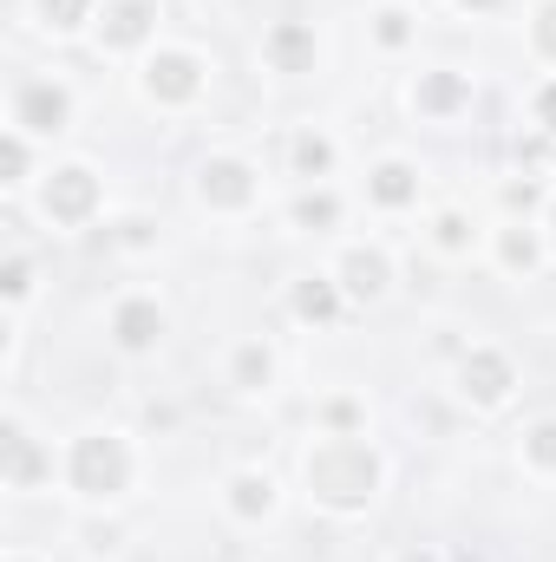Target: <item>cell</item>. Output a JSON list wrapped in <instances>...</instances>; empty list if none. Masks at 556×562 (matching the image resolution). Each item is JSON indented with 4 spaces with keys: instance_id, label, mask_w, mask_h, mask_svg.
I'll use <instances>...</instances> for the list:
<instances>
[{
    "instance_id": "1",
    "label": "cell",
    "mask_w": 556,
    "mask_h": 562,
    "mask_svg": "<svg viewBox=\"0 0 556 562\" xmlns=\"http://www.w3.org/2000/svg\"><path fill=\"white\" fill-rule=\"evenodd\" d=\"M380 484H387V458L380 445H367V431H321L301 451V491L327 517H367Z\"/></svg>"
},
{
    "instance_id": "2",
    "label": "cell",
    "mask_w": 556,
    "mask_h": 562,
    "mask_svg": "<svg viewBox=\"0 0 556 562\" xmlns=\"http://www.w3.org/2000/svg\"><path fill=\"white\" fill-rule=\"evenodd\" d=\"M59 477H66V491L79 497V504H119L132 484H138V451H132V438L125 431H79L73 445H66V458H59Z\"/></svg>"
},
{
    "instance_id": "3",
    "label": "cell",
    "mask_w": 556,
    "mask_h": 562,
    "mask_svg": "<svg viewBox=\"0 0 556 562\" xmlns=\"http://www.w3.org/2000/svg\"><path fill=\"white\" fill-rule=\"evenodd\" d=\"M210 86V59L197 46H151L138 66V92L157 112H190Z\"/></svg>"
},
{
    "instance_id": "4",
    "label": "cell",
    "mask_w": 556,
    "mask_h": 562,
    "mask_svg": "<svg viewBox=\"0 0 556 562\" xmlns=\"http://www.w3.org/2000/svg\"><path fill=\"white\" fill-rule=\"evenodd\" d=\"M190 190H197V203H203L210 216H249V210L263 203V177H256V164L236 157V150H210V157L197 164Z\"/></svg>"
},
{
    "instance_id": "5",
    "label": "cell",
    "mask_w": 556,
    "mask_h": 562,
    "mask_svg": "<svg viewBox=\"0 0 556 562\" xmlns=\"http://www.w3.org/2000/svg\"><path fill=\"white\" fill-rule=\"evenodd\" d=\"M99 203H105V183H99L92 164H59V170H46V183H40V216H46L53 229H86V223L99 216Z\"/></svg>"
},
{
    "instance_id": "6",
    "label": "cell",
    "mask_w": 556,
    "mask_h": 562,
    "mask_svg": "<svg viewBox=\"0 0 556 562\" xmlns=\"http://www.w3.org/2000/svg\"><path fill=\"white\" fill-rule=\"evenodd\" d=\"M452 386H458V400H465L471 413H498V406H511V393H518V360H511L504 347H471V353L458 360Z\"/></svg>"
},
{
    "instance_id": "7",
    "label": "cell",
    "mask_w": 556,
    "mask_h": 562,
    "mask_svg": "<svg viewBox=\"0 0 556 562\" xmlns=\"http://www.w3.org/2000/svg\"><path fill=\"white\" fill-rule=\"evenodd\" d=\"M66 125H73V86H59V79H20L13 86V132L59 138Z\"/></svg>"
},
{
    "instance_id": "8",
    "label": "cell",
    "mask_w": 556,
    "mask_h": 562,
    "mask_svg": "<svg viewBox=\"0 0 556 562\" xmlns=\"http://www.w3.org/2000/svg\"><path fill=\"white\" fill-rule=\"evenodd\" d=\"M157 0H105L92 33H99V53H151L157 46Z\"/></svg>"
},
{
    "instance_id": "9",
    "label": "cell",
    "mask_w": 556,
    "mask_h": 562,
    "mask_svg": "<svg viewBox=\"0 0 556 562\" xmlns=\"http://www.w3.org/2000/svg\"><path fill=\"white\" fill-rule=\"evenodd\" d=\"M327 276L341 281V294H347L354 307H374V301H387V288H393V256H387L380 243H347Z\"/></svg>"
},
{
    "instance_id": "10",
    "label": "cell",
    "mask_w": 556,
    "mask_h": 562,
    "mask_svg": "<svg viewBox=\"0 0 556 562\" xmlns=\"http://www.w3.org/2000/svg\"><path fill=\"white\" fill-rule=\"evenodd\" d=\"M407 99H413V112L425 125H452L458 112H471V72H458V66H425Z\"/></svg>"
},
{
    "instance_id": "11",
    "label": "cell",
    "mask_w": 556,
    "mask_h": 562,
    "mask_svg": "<svg viewBox=\"0 0 556 562\" xmlns=\"http://www.w3.org/2000/svg\"><path fill=\"white\" fill-rule=\"evenodd\" d=\"M170 334V314L157 294H119L112 301V340L119 353H157V340Z\"/></svg>"
},
{
    "instance_id": "12",
    "label": "cell",
    "mask_w": 556,
    "mask_h": 562,
    "mask_svg": "<svg viewBox=\"0 0 556 562\" xmlns=\"http://www.w3.org/2000/svg\"><path fill=\"white\" fill-rule=\"evenodd\" d=\"M263 66L281 72V79L314 72V66H321V33H314L308 20H276V26L263 33Z\"/></svg>"
},
{
    "instance_id": "13",
    "label": "cell",
    "mask_w": 556,
    "mask_h": 562,
    "mask_svg": "<svg viewBox=\"0 0 556 562\" xmlns=\"http://www.w3.org/2000/svg\"><path fill=\"white\" fill-rule=\"evenodd\" d=\"M223 510L236 517V524H276L281 510V484L263 471V464H249V471H230V484H223Z\"/></svg>"
},
{
    "instance_id": "14",
    "label": "cell",
    "mask_w": 556,
    "mask_h": 562,
    "mask_svg": "<svg viewBox=\"0 0 556 562\" xmlns=\"http://www.w3.org/2000/svg\"><path fill=\"white\" fill-rule=\"evenodd\" d=\"M491 256H498V269H504V276H537V269H544V256H551V243H544V229H531V223H518V216H511V223H498V229H491Z\"/></svg>"
},
{
    "instance_id": "15",
    "label": "cell",
    "mask_w": 556,
    "mask_h": 562,
    "mask_svg": "<svg viewBox=\"0 0 556 562\" xmlns=\"http://www.w3.org/2000/svg\"><path fill=\"white\" fill-rule=\"evenodd\" d=\"M288 314L301 327H334L347 314V294H341L334 276H301V281H288Z\"/></svg>"
},
{
    "instance_id": "16",
    "label": "cell",
    "mask_w": 556,
    "mask_h": 562,
    "mask_svg": "<svg viewBox=\"0 0 556 562\" xmlns=\"http://www.w3.org/2000/svg\"><path fill=\"white\" fill-rule=\"evenodd\" d=\"M419 164H407V157H380L374 170H367V203L374 210H387V216H400V210H413L419 203Z\"/></svg>"
},
{
    "instance_id": "17",
    "label": "cell",
    "mask_w": 556,
    "mask_h": 562,
    "mask_svg": "<svg viewBox=\"0 0 556 562\" xmlns=\"http://www.w3.org/2000/svg\"><path fill=\"white\" fill-rule=\"evenodd\" d=\"M334 164H341V144L327 138L321 125H294V132H288V177H301V183H327Z\"/></svg>"
},
{
    "instance_id": "18",
    "label": "cell",
    "mask_w": 556,
    "mask_h": 562,
    "mask_svg": "<svg viewBox=\"0 0 556 562\" xmlns=\"http://www.w3.org/2000/svg\"><path fill=\"white\" fill-rule=\"evenodd\" d=\"M0 445H7V484H13V491H33V484L53 477V451H40V438H33L20 419H7Z\"/></svg>"
},
{
    "instance_id": "19",
    "label": "cell",
    "mask_w": 556,
    "mask_h": 562,
    "mask_svg": "<svg viewBox=\"0 0 556 562\" xmlns=\"http://www.w3.org/2000/svg\"><path fill=\"white\" fill-rule=\"evenodd\" d=\"M230 386H236L243 400L276 393V347H269V340H236V353H230Z\"/></svg>"
},
{
    "instance_id": "20",
    "label": "cell",
    "mask_w": 556,
    "mask_h": 562,
    "mask_svg": "<svg viewBox=\"0 0 556 562\" xmlns=\"http://www.w3.org/2000/svg\"><path fill=\"white\" fill-rule=\"evenodd\" d=\"M341 216H347V203H341V190H327V183H308V190L294 196V210H288V223L308 229V236H334Z\"/></svg>"
},
{
    "instance_id": "21",
    "label": "cell",
    "mask_w": 556,
    "mask_h": 562,
    "mask_svg": "<svg viewBox=\"0 0 556 562\" xmlns=\"http://www.w3.org/2000/svg\"><path fill=\"white\" fill-rule=\"evenodd\" d=\"M33 20H40L53 40H66V33H79V26L99 20V0H33Z\"/></svg>"
},
{
    "instance_id": "22",
    "label": "cell",
    "mask_w": 556,
    "mask_h": 562,
    "mask_svg": "<svg viewBox=\"0 0 556 562\" xmlns=\"http://www.w3.org/2000/svg\"><path fill=\"white\" fill-rule=\"evenodd\" d=\"M432 249H438V256H471V249H478V223H471L458 203L438 210V216H432Z\"/></svg>"
},
{
    "instance_id": "23",
    "label": "cell",
    "mask_w": 556,
    "mask_h": 562,
    "mask_svg": "<svg viewBox=\"0 0 556 562\" xmlns=\"http://www.w3.org/2000/svg\"><path fill=\"white\" fill-rule=\"evenodd\" d=\"M518 458L531 477H556V419H531L518 438Z\"/></svg>"
},
{
    "instance_id": "24",
    "label": "cell",
    "mask_w": 556,
    "mask_h": 562,
    "mask_svg": "<svg viewBox=\"0 0 556 562\" xmlns=\"http://www.w3.org/2000/svg\"><path fill=\"white\" fill-rule=\"evenodd\" d=\"M419 40V13H407V7H380L374 13V46L380 53H407Z\"/></svg>"
},
{
    "instance_id": "25",
    "label": "cell",
    "mask_w": 556,
    "mask_h": 562,
    "mask_svg": "<svg viewBox=\"0 0 556 562\" xmlns=\"http://www.w3.org/2000/svg\"><path fill=\"white\" fill-rule=\"evenodd\" d=\"M524 40H531V59L556 72V0H537L531 20H524Z\"/></svg>"
},
{
    "instance_id": "26",
    "label": "cell",
    "mask_w": 556,
    "mask_h": 562,
    "mask_svg": "<svg viewBox=\"0 0 556 562\" xmlns=\"http://www.w3.org/2000/svg\"><path fill=\"white\" fill-rule=\"evenodd\" d=\"M0 170H7V177H0L7 190H20V183H26V170H33V150H26V132H7V138H0Z\"/></svg>"
},
{
    "instance_id": "27",
    "label": "cell",
    "mask_w": 556,
    "mask_h": 562,
    "mask_svg": "<svg viewBox=\"0 0 556 562\" xmlns=\"http://www.w3.org/2000/svg\"><path fill=\"white\" fill-rule=\"evenodd\" d=\"M360 425H367V406L360 400H347V393L321 400V431H360Z\"/></svg>"
},
{
    "instance_id": "28",
    "label": "cell",
    "mask_w": 556,
    "mask_h": 562,
    "mask_svg": "<svg viewBox=\"0 0 556 562\" xmlns=\"http://www.w3.org/2000/svg\"><path fill=\"white\" fill-rule=\"evenodd\" d=\"M531 125H537L544 138H556V72H544V79L531 86Z\"/></svg>"
},
{
    "instance_id": "29",
    "label": "cell",
    "mask_w": 556,
    "mask_h": 562,
    "mask_svg": "<svg viewBox=\"0 0 556 562\" xmlns=\"http://www.w3.org/2000/svg\"><path fill=\"white\" fill-rule=\"evenodd\" d=\"M0 294H7V307H20V301L33 294V262H26V256H7V269H0Z\"/></svg>"
},
{
    "instance_id": "30",
    "label": "cell",
    "mask_w": 556,
    "mask_h": 562,
    "mask_svg": "<svg viewBox=\"0 0 556 562\" xmlns=\"http://www.w3.org/2000/svg\"><path fill=\"white\" fill-rule=\"evenodd\" d=\"M537 203H544V190H537V183H531V177H524V183H504V210H511V216H518V210H524V216H531V210H537Z\"/></svg>"
},
{
    "instance_id": "31",
    "label": "cell",
    "mask_w": 556,
    "mask_h": 562,
    "mask_svg": "<svg viewBox=\"0 0 556 562\" xmlns=\"http://www.w3.org/2000/svg\"><path fill=\"white\" fill-rule=\"evenodd\" d=\"M119 543H125V537H119V524H86V550H92V557H112Z\"/></svg>"
},
{
    "instance_id": "32",
    "label": "cell",
    "mask_w": 556,
    "mask_h": 562,
    "mask_svg": "<svg viewBox=\"0 0 556 562\" xmlns=\"http://www.w3.org/2000/svg\"><path fill=\"white\" fill-rule=\"evenodd\" d=\"M151 243H157V236H151L144 216H125V223H119V249H151Z\"/></svg>"
},
{
    "instance_id": "33",
    "label": "cell",
    "mask_w": 556,
    "mask_h": 562,
    "mask_svg": "<svg viewBox=\"0 0 556 562\" xmlns=\"http://www.w3.org/2000/svg\"><path fill=\"white\" fill-rule=\"evenodd\" d=\"M387 562H445V557H438V550H419V543H413V550H393Z\"/></svg>"
},
{
    "instance_id": "34",
    "label": "cell",
    "mask_w": 556,
    "mask_h": 562,
    "mask_svg": "<svg viewBox=\"0 0 556 562\" xmlns=\"http://www.w3.org/2000/svg\"><path fill=\"white\" fill-rule=\"evenodd\" d=\"M452 7H458V13H498L504 0H452Z\"/></svg>"
},
{
    "instance_id": "35",
    "label": "cell",
    "mask_w": 556,
    "mask_h": 562,
    "mask_svg": "<svg viewBox=\"0 0 556 562\" xmlns=\"http://www.w3.org/2000/svg\"><path fill=\"white\" fill-rule=\"evenodd\" d=\"M544 243H551V256H556V196L544 203Z\"/></svg>"
},
{
    "instance_id": "36",
    "label": "cell",
    "mask_w": 556,
    "mask_h": 562,
    "mask_svg": "<svg viewBox=\"0 0 556 562\" xmlns=\"http://www.w3.org/2000/svg\"><path fill=\"white\" fill-rule=\"evenodd\" d=\"M0 562H40V557H26V550H13V557H0Z\"/></svg>"
}]
</instances>
